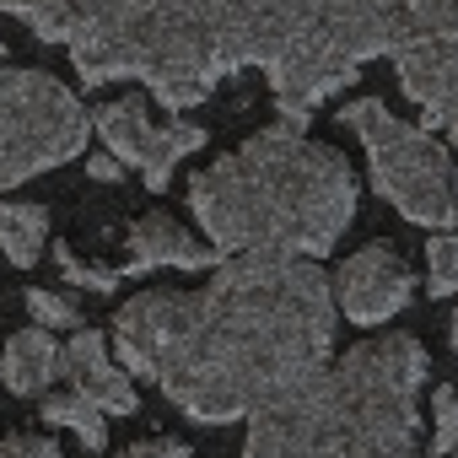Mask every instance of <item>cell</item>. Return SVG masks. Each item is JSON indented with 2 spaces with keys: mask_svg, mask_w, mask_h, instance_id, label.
I'll use <instances>...</instances> for the list:
<instances>
[{
  "mask_svg": "<svg viewBox=\"0 0 458 458\" xmlns=\"http://www.w3.org/2000/svg\"><path fill=\"white\" fill-rule=\"evenodd\" d=\"M119 367L199 426L254 420L335 356V292L292 254H238L205 292H140L114 318Z\"/></svg>",
  "mask_w": 458,
  "mask_h": 458,
  "instance_id": "1",
  "label": "cell"
},
{
  "mask_svg": "<svg viewBox=\"0 0 458 458\" xmlns=\"http://www.w3.org/2000/svg\"><path fill=\"white\" fill-rule=\"evenodd\" d=\"M189 210L216 254H329L356 221V173L308 124H270L189 183Z\"/></svg>",
  "mask_w": 458,
  "mask_h": 458,
  "instance_id": "2",
  "label": "cell"
},
{
  "mask_svg": "<svg viewBox=\"0 0 458 458\" xmlns=\"http://www.w3.org/2000/svg\"><path fill=\"white\" fill-rule=\"evenodd\" d=\"M426 351L410 335L351 345L313 383L259 410L243 458H415Z\"/></svg>",
  "mask_w": 458,
  "mask_h": 458,
  "instance_id": "3",
  "label": "cell"
},
{
  "mask_svg": "<svg viewBox=\"0 0 458 458\" xmlns=\"http://www.w3.org/2000/svg\"><path fill=\"white\" fill-rule=\"evenodd\" d=\"M372 162V183L383 199L399 205L404 221L426 226V233H447L458 216V194H453V157L431 140L426 124H404L399 114H388L383 103L361 98L340 114Z\"/></svg>",
  "mask_w": 458,
  "mask_h": 458,
  "instance_id": "4",
  "label": "cell"
},
{
  "mask_svg": "<svg viewBox=\"0 0 458 458\" xmlns=\"http://www.w3.org/2000/svg\"><path fill=\"white\" fill-rule=\"evenodd\" d=\"M87 151V108L44 71H0V194Z\"/></svg>",
  "mask_w": 458,
  "mask_h": 458,
  "instance_id": "5",
  "label": "cell"
},
{
  "mask_svg": "<svg viewBox=\"0 0 458 458\" xmlns=\"http://www.w3.org/2000/svg\"><path fill=\"white\" fill-rule=\"evenodd\" d=\"M92 124H98V135H103L108 157H114L119 167H140V178H146L151 189H167L173 167H178L189 151H199V146H205V130H199V124H189V119L157 124V119L146 114V103H140V98L103 103Z\"/></svg>",
  "mask_w": 458,
  "mask_h": 458,
  "instance_id": "6",
  "label": "cell"
},
{
  "mask_svg": "<svg viewBox=\"0 0 458 458\" xmlns=\"http://www.w3.org/2000/svg\"><path fill=\"white\" fill-rule=\"evenodd\" d=\"M335 297H340V308H345L351 324H388L394 313L410 308L415 276H410V265H404L388 243H367V249H356V254L340 265Z\"/></svg>",
  "mask_w": 458,
  "mask_h": 458,
  "instance_id": "7",
  "label": "cell"
},
{
  "mask_svg": "<svg viewBox=\"0 0 458 458\" xmlns=\"http://www.w3.org/2000/svg\"><path fill=\"white\" fill-rule=\"evenodd\" d=\"M60 372H71L76 394H87L103 415H135V410H140V394H135L130 372H124L119 361H108V345H103L98 329H76V335H71Z\"/></svg>",
  "mask_w": 458,
  "mask_h": 458,
  "instance_id": "8",
  "label": "cell"
},
{
  "mask_svg": "<svg viewBox=\"0 0 458 458\" xmlns=\"http://www.w3.org/2000/svg\"><path fill=\"white\" fill-rule=\"evenodd\" d=\"M130 265L119 270V281L124 276H146V270H162V265H178V270H205L210 259H216V249L210 243H194L183 226L173 221V216H140L135 226H130Z\"/></svg>",
  "mask_w": 458,
  "mask_h": 458,
  "instance_id": "9",
  "label": "cell"
},
{
  "mask_svg": "<svg viewBox=\"0 0 458 458\" xmlns=\"http://www.w3.org/2000/svg\"><path fill=\"white\" fill-rule=\"evenodd\" d=\"M65 367V351L55 345L49 329H22L6 340V356H0V372H6V388L12 394H44Z\"/></svg>",
  "mask_w": 458,
  "mask_h": 458,
  "instance_id": "10",
  "label": "cell"
},
{
  "mask_svg": "<svg viewBox=\"0 0 458 458\" xmlns=\"http://www.w3.org/2000/svg\"><path fill=\"white\" fill-rule=\"evenodd\" d=\"M49 238V210L44 205H0V249H6L12 265H38Z\"/></svg>",
  "mask_w": 458,
  "mask_h": 458,
  "instance_id": "11",
  "label": "cell"
},
{
  "mask_svg": "<svg viewBox=\"0 0 458 458\" xmlns=\"http://www.w3.org/2000/svg\"><path fill=\"white\" fill-rule=\"evenodd\" d=\"M44 420H55V426H71L76 437H81V447H92V453H103L108 447V415L87 399V394H55V399H44Z\"/></svg>",
  "mask_w": 458,
  "mask_h": 458,
  "instance_id": "12",
  "label": "cell"
},
{
  "mask_svg": "<svg viewBox=\"0 0 458 458\" xmlns=\"http://www.w3.org/2000/svg\"><path fill=\"white\" fill-rule=\"evenodd\" d=\"M426 292L431 297H453L458 292V238L437 233L426 243Z\"/></svg>",
  "mask_w": 458,
  "mask_h": 458,
  "instance_id": "13",
  "label": "cell"
},
{
  "mask_svg": "<svg viewBox=\"0 0 458 458\" xmlns=\"http://www.w3.org/2000/svg\"><path fill=\"white\" fill-rule=\"evenodd\" d=\"M453 447H458V394L442 383V388L431 394V453L447 458Z\"/></svg>",
  "mask_w": 458,
  "mask_h": 458,
  "instance_id": "14",
  "label": "cell"
},
{
  "mask_svg": "<svg viewBox=\"0 0 458 458\" xmlns=\"http://www.w3.org/2000/svg\"><path fill=\"white\" fill-rule=\"evenodd\" d=\"M28 313L38 318V329H81V313L71 297H55V292H28Z\"/></svg>",
  "mask_w": 458,
  "mask_h": 458,
  "instance_id": "15",
  "label": "cell"
},
{
  "mask_svg": "<svg viewBox=\"0 0 458 458\" xmlns=\"http://www.w3.org/2000/svg\"><path fill=\"white\" fill-rule=\"evenodd\" d=\"M0 458H65L49 437H0Z\"/></svg>",
  "mask_w": 458,
  "mask_h": 458,
  "instance_id": "16",
  "label": "cell"
},
{
  "mask_svg": "<svg viewBox=\"0 0 458 458\" xmlns=\"http://www.w3.org/2000/svg\"><path fill=\"white\" fill-rule=\"evenodd\" d=\"M119 458H189V442H178V437H151V442H130Z\"/></svg>",
  "mask_w": 458,
  "mask_h": 458,
  "instance_id": "17",
  "label": "cell"
},
{
  "mask_svg": "<svg viewBox=\"0 0 458 458\" xmlns=\"http://www.w3.org/2000/svg\"><path fill=\"white\" fill-rule=\"evenodd\" d=\"M87 173H92V178H103V183H114V178H119L124 167H119L114 157H92V162H87Z\"/></svg>",
  "mask_w": 458,
  "mask_h": 458,
  "instance_id": "18",
  "label": "cell"
},
{
  "mask_svg": "<svg viewBox=\"0 0 458 458\" xmlns=\"http://www.w3.org/2000/svg\"><path fill=\"white\" fill-rule=\"evenodd\" d=\"M453 351H458V313H453Z\"/></svg>",
  "mask_w": 458,
  "mask_h": 458,
  "instance_id": "19",
  "label": "cell"
},
{
  "mask_svg": "<svg viewBox=\"0 0 458 458\" xmlns=\"http://www.w3.org/2000/svg\"><path fill=\"white\" fill-rule=\"evenodd\" d=\"M447 458H458V447H453V453H447Z\"/></svg>",
  "mask_w": 458,
  "mask_h": 458,
  "instance_id": "20",
  "label": "cell"
},
{
  "mask_svg": "<svg viewBox=\"0 0 458 458\" xmlns=\"http://www.w3.org/2000/svg\"><path fill=\"white\" fill-rule=\"evenodd\" d=\"M0 55H6V44H0Z\"/></svg>",
  "mask_w": 458,
  "mask_h": 458,
  "instance_id": "21",
  "label": "cell"
}]
</instances>
